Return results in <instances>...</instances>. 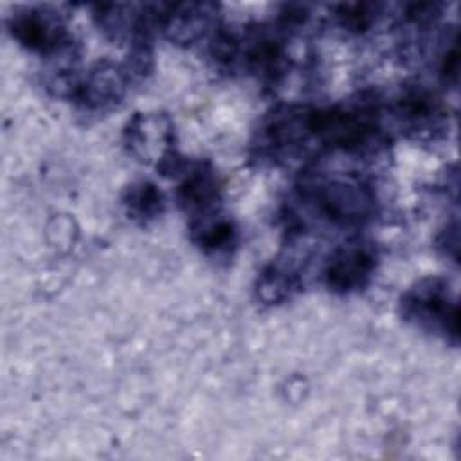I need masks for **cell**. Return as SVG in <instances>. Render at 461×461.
<instances>
[{"instance_id":"7a4b0ae2","label":"cell","mask_w":461,"mask_h":461,"mask_svg":"<svg viewBox=\"0 0 461 461\" xmlns=\"http://www.w3.org/2000/svg\"><path fill=\"white\" fill-rule=\"evenodd\" d=\"M402 317L421 331L457 344V303L445 279L427 277L409 288L400 299Z\"/></svg>"},{"instance_id":"30bf717a","label":"cell","mask_w":461,"mask_h":461,"mask_svg":"<svg viewBox=\"0 0 461 461\" xmlns=\"http://www.w3.org/2000/svg\"><path fill=\"white\" fill-rule=\"evenodd\" d=\"M301 286V276L295 268L272 263L258 277L256 294L267 304H277L290 299Z\"/></svg>"},{"instance_id":"3957f363","label":"cell","mask_w":461,"mask_h":461,"mask_svg":"<svg viewBox=\"0 0 461 461\" xmlns=\"http://www.w3.org/2000/svg\"><path fill=\"white\" fill-rule=\"evenodd\" d=\"M7 29L22 47L41 56L61 54L72 43L63 16L47 5L16 9L7 20Z\"/></svg>"},{"instance_id":"9c48e42d","label":"cell","mask_w":461,"mask_h":461,"mask_svg":"<svg viewBox=\"0 0 461 461\" xmlns=\"http://www.w3.org/2000/svg\"><path fill=\"white\" fill-rule=\"evenodd\" d=\"M122 205L133 221L149 223L164 212L166 198L153 182L137 180L124 189Z\"/></svg>"},{"instance_id":"8992f818","label":"cell","mask_w":461,"mask_h":461,"mask_svg":"<svg viewBox=\"0 0 461 461\" xmlns=\"http://www.w3.org/2000/svg\"><path fill=\"white\" fill-rule=\"evenodd\" d=\"M126 146L142 162H155L162 169L175 155L173 126L166 115L160 113H137L128 121Z\"/></svg>"},{"instance_id":"5b68a950","label":"cell","mask_w":461,"mask_h":461,"mask_svg":"<svg viewBox=\"0 0 461 461\" xmlns=\"http://www.w3.org/2000/svg\"><path fill=\"white\" fill-rule=\"evenodd\" d=\"M135 72L128 63H95L85 76L76 77L70 97L86 110H106L121 103Z\"/></svg>"},{"instance_id":"ba28073f","label":"cell","mask_w":461,"mask_h":461,"mask_svg":"<svg viewBox=\"0 0 461 461\" xmlns=\"http://www.w3.org/2000/svg\"><path fill=\"white\" fill-rule=\"evenodd\" d=\"M189 230L193 243L203 254L212 258L229 256L238 243V229L234 221L220 209L191 218Z\"/></svg>"},{"instance_id":"277c9868","label":"cell","mask_w":461,"mask_h":461,"mask_svg":"<svg viewBox=\"0 0 461 461\" xmlns=\"http://www.w3.org/2000/svg\"><path fill=\"white\" fill-rule=\"evenodd\" d=\"M378 254L375 247L362 240L337 247L324 265V283L339 295L357 294L366 288L376 270Z\"/></svg>"},{"instance_id":"52a82bcc","label":"cell","mask_w":461,"mask_h":461,"mask_svg":"<svg viewBox=\"0 0 461 461\" xmlns=\"http://www.w3.org/2000/svg\"><path fill=\"white\" fill-rule=\"evenodd\" d=\"M394 113L403 130H409L418 137L434 135L438 130H443L445 124V110L441 103L421 86L403 88L396 97Z\"/></svg>"},{"instance_id":"6da1fadb","label":"cell","mask_w":461,"mask_h":461,"mask_svg":"<svg viewBox=\"0 0 461 461\" xmlns=\"http://www.w3.org/2000/svg\"><path fill=\"white\" fill-rule=\"evenodd\" d=\"M303 211L321 223L337 229H355L376 212V194L360 178L313 173L295 185Z\"/></svg>"},{"instance_id":"8fae6325","label":"cell","mask_w":461,"mask_h":461,"mask_svg":"<svg viewBox=\"0 0 461 461\" xmlns=\"http://www.w3.org/2000/svg\"><path fill=\"white\" fill-rule=\"evenodd\" d=\"M382 14L380 4L357 2V4H340L335 9L337 23L349 32H366L373 27L376 18Z\"/></svg>"},{"instance_id":"7c38bea8","label":"cell","mask_w":461,"mask_h":461,"mask_svg":"<svg viewBox=\"0 0 461 461\" xmlns=\"http://www.w3.org/2000/svg\"><path fill=\"white\" fill-rule=\"evenodd\" d=\"M459 70V52H457V34L454 32L447 38V43L438 58V72L445 83L456 85Z\"/></svg>"}]
</instances>
